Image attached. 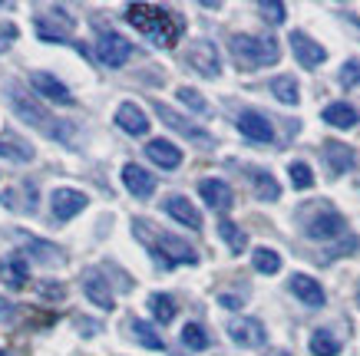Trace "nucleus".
Instances as JSON below:
<instances>
[{
  "label": "nucleus",
  "instance_id": "c85d7f7f",
  "mask_svg": "<svg viewBox=\"0 0 360 356\" xmlns=\"http://www.w3.org/2000/svg\"><path fill=\"white\" fill-rule=\"evenodd\" d=\"M129 330H132V340H136V343H142L146 350H165V340L155 334L153 324H146V320H136V317H132Z\"/></svg>",
  "mask_w": 360,
  "mask_h": 356
},
{
  "label": "nucleus",
  "instance_id": "e433bc0d",
  "mask_svg": "<svg viewBox=\"0 0 360 356\" xmlns=\"http://www.w3.org/2000/svg\"><path fill=\"white\" fill-rule=\"evenodd\" d=\"M258 11H262L264 20L274 23V27H278V23H284V17H288V7H284L281 0H262V4H258Z\"/></svg>",
  "mask_w": 360,
  "mask_h": 356
},
{
  "label": "nucleus",
  "instance_id": "c756f323",
  "mask_svg": "<svg viewBox=\"0 0 360 356\" xmlns=\"http://www.w3.org/2000/svg\"><path fill=\"white\" fill-rule=\"evenodd\" d=\"M219 235H221V241L235 251V254H241V251L248 248V235H245L235 221H229V218H221V221H219Z\"/></svg>",
  "mask_w": 360,
  "mask_h": 356
},
{
  "label": "nucleus",
  "instance_id": "cd10ccee",
  "mask_svg": "<svg viewBox=\"0 0 360 356\" xmlns=\"http://www.w3.org/2000/svg\"><path fill=\"white\" fill-rule=\"evenodd\" d=\"M271 93L278 103L284 106H297L301 103V89H297V79L295 76H274L271 79Z\"/></svg>",
  "mask_w": 360,
  "mask_h": 356
},
{
  "label": "nucleus",
  "instance_id": "423d86ee",
  "mask_svg": "<svg viewBox=\"0 0 360 356\" xmlns=\"http://www.w3.org/2000/svg\"><path fill=\"white\" fill-rule=\"evenodd\" d=\"M96 56L103 66H110V70H120L126 66V60L132 56V44L126 37H120L116 30H106V27H99L96 30Z\"/></svg>",
  "mask_w": 360,
  "mask_h": 356
},
{
  "label": "nucleus",
  "instance_id": "79ce46f5",
  "mask_svg": "<svg viewBox=\"0 0 360 356\" xmlns=\"http://www.w3.org/2000/svg\"><path fill=\"white\" fill-rule=\"evenodd\" d=\"M357 307H360V287H357Z\"/></svg>",
  "mask_w": 360,
  "mask_h": 356
},
{
  "label": "nucleus",
  "instance_id": "a19ab883",
  "mask_svg": "<svg viewBox=\"0 0 360 356\" xmlns=\"http://www.w3.org/2000/svg\"><path fill=\"white\" fill-rule=\"evenodd\" d=\"M13 313H17V307H13L4 294H0V324H7V320H13Z\"/></svg>",
  "mask_w": 360,
  "mask_h": 356
},
{
  "label": "nucleus",
  "instance_id": "58836bf2",
  "mask_svg": "<svg viewBox=\"0 0 360 356\" xmlns=\"http://www.w3.org/2000/svg\"><path fill=\"white\" fill-rule=\"evenodd\" d=\"M360 248V237H354V235H347V237H340V244H334V248L324 254L321 261H334V258H344V254H350V251H357Z\"/></svg>",
  "mask_w": 360,
  "mask_h": 356
},
{
  "label": "nucleus",
  "instance_id": "393cba45",
  "mask_svg": "<svg viewBox=\"0 0 360 356\" xmlns=\"http://www.w3.org/2000/svg\"><path fill=\"white\" fill-rule=\"evenodd\" d=\"M324 162H328L330 175L338 178V175H344L354 165V149L344 145V142H324Z\"/></svg>",
  "mask_w": 360,
  "mask_h": 356
},
{
  "label": "nucleus",
  "instance_id": "c9c22d12",
  "mask_svg": "<svg viewBox=\"0 0 360 356\" xmlns=\"http://www.w3.org/2000/svg\"><path fill=\"white\" fill-rule=\"evenodd\" d=\"M182 343H186L188 350H205V346H208V334H205V327H198V324H186V327H182Z\"/></svg>",
  "mask_w": 360,
  "mask_h": 356
},
{
  "label": "nucleus",
  "instance_id": "4c0bfd02",
  "mask_svg": "<svg viewBox=\"0 0 360 356\" xmlns=\"http://www.w3.org/2000/svg\"><path fill=\"white\" fill-rule=\"evenodd\" d=\"M340 86L344 89H350V86H357L360 83V60H347V63L340 66Z\"/></svg>",
  "mask_w": 360,
  "mask_h": 356
},
{
  "label": "nucleus",
  "instance_id": "7c9ffc66",
  "mask_svg": "<svg viewBox=\"0 0 360 356\" xmlns=\"http://www.w3.org/2000/svg\"><path fill=\"white\" fill-rule=\"evenodd\" d=\"M311 353L314 356H338L340 340L330 334V330H314V334H311Z\"/></svg>",
  "mask_w": 360,
  "mask_h": 356
},
{
  "label": "nucleus",
  "instance_id": "0eeeda50",
  "mask_svg": "<svg viewBox=\"0 0 360 356\" xmlns=\"http://www.w3.org/2000/svg\"><path fill=\"white\" fill-rule=\"evenodd\" d=\"M33 27H37V37L46 40V44H66L70 33H73V27H77V20H73L63 7H53L50 13L33 17Z\"/></svg>",
  "mask_w": 360,
  "mask_h": 356
},
{
  "label": "nucleus",
  "instance_id": "f3484780",
  "mask_svg": "<svg viewBox=\"0 0 360 356\" xmlns=\"http://www.w3.org/2000/svg\"><path fill=\"white\" fill-rule=\"evenodd\" d=\"M162 211L169 218H175L179 225L192 228V231H198V228H202V211L188 202L186 195H169V198H165V205H162Z\"/></svg>",
  "mask_w": 360,
  "mask_h": 356
},
{
  "label": "nucleus",
  "instance_id": "4468645a",
  "mask_svg": "<svg viewBox=\"0 0 360 356\" xmlns=\"http://www.w3.org/2000/svg\"><path fill=\"white\" fill-rule=\"evenodd\" d=\"M291 50H295V60L301 63V70H314V66H321L328 60V50L321 44H314V40L301 30L291 33Z\"/></svg>",
  "mask_w": 360,
  "mask_h": 356
},
{
  "label": "nucleus",
  "instance_id": "f03ea898",
  "mask_svg": "<svg viewBox=\"0 0 360 356\" xmlns=\"http://www.w3.org/2000/svg\"><path fill=\"white\" fill-rule=\"evenodd\" d=\"M132 235L149 248V254L155 258V264H162V268L198 264V254L188 241H182V237H175V235H165V231H155V228L149 225V221H142V218L132 221Z\"/></svg>",
  "mask_w": 360,
  "mask_h": 356
},
{
  "label": "nucleus",
  "instance_id": "20e7f679",
  "mask_svg": "<svg viewBox=\"0 0 360 356\" xmlns=\"http://www.w3.org/2000/svg\"><path fill=\"white\" fill-rule=\"evenodd\" d=\"M229 53L241 70H262L281 60V46L274 37H264V33H235L229 40Z\"/></svg>",
  "mask_w": 360,
  "mask_h": 356
},
{
  "label": "nucleus",
  "instance_id": "a878e982",
  "mask_svg": "<svg viewBox=\"0 0 360 356\" xmlns=\"http://www.w3.org/2000/svg\"><path fill=\"white\" fill-rule=\"evenodd\" d=\"M324 122L328 126H334V129H354L360 122V116H357V109L350 106V103H330V106H324Z\"/></svg>",
  "mask_w": 360,
  "mask_h": 356
},
{
  "label": "nucleus",
  "instance_id": "9b49d317",
  "mask_svg": "<svg viewBox=\"0 0 360 356\" xmlns=\"http://www.w3.org/2000/svg\"><path fill=\"white\" fill-rule=\"evenodd\" d=\"M79 281H83V294L89 297V303H93V307H99V310H112V307H116L112 287H110V281L103 277V270H99V268H86Z\"/></svg>",
  "mask_w": 360,
  "mask_h": 356
},
{
  "label": "nucleus",
  "instance_id": "a211bd4d",
  "mask_svg": "<svg viewBox=\"0 0 360 356\" xmlns=\"http://www.w3.org/2000/svg\"><path fill=\"white\" fill-rule=\"evenodd\" d=\"M122 185H126V192L136 195V198H153L155 192V175H149L142 165L129 162V165H122Z\"/></svg>",
  "mask_w": 360,
  "mask_h": 356
},
{
  "label": "nucleus",
  "instance_id": "9d476101",
  "mask_svg": "<svg viewBox=\"0 0 360 356\" xmlns=\"http://www.w3.org/2000/svg\"><path fill=\"white\" fill-rule=\"evenodd\" d=\"M229 336H231V343H238L241 350H258L268 340V330L255 317H235L229 324Z\"/></svg>",
  "mask_w": 360,
  "mask_h": 356
},
{
  "label": "nucleus",
  "instance_id": "473e14b6",
  "mask_svg": "<svg viewBox=\"0 0 360 356\" xmlns=\"http://www.w3.org/2000/svg\"><path fill=\"white\" fill-rule=\"evenodd\" d=\"M251 264H255V270H258V274H278V270H281V254H278V251H271V248H255Z\"/></svg>",
  "mask_w": 360,
  "mask_h": 356
},
{
  "label": "nucleus",
  "instance_id": "39448f33",
  "mask_svg": "<svg viewBox=\"0 0 360 356\" xmlns=\"http://www.w3.org/2000/svg\"><path fill=\"white\" fill-rule=\"evenodd\" d=\"M7 99H11V109L23 122H30L37 132H44L46 139H60L63 132H60V122H53V116L46 112V106L40 103L37 96H30L20 83H7Z\"/></svg>",
  "mask_w": 360,
  "mask_h": 356
},
{
  "label": "nucleus",
  "instance_id": "5701e85b",
  "mask_svg": "<svg viewBox=\"0 0 360 356\" xmlns=\"http://www.w3.org/2000/svg\"><path fill=\"white\" fill-rule=\"evenodd\" d=\"M245 172H248V182H251V188H255V198H258V202H278V198H281V185L274 182L271 172H264L258 165H248Z\"/></svg>",
  "mask_w": 360,
  "mask_h": 356
},
{
  "label": "nucleus",
  "instance_id": "b1692460",
  "mask_svg": "<svg viewBox=\"0 0 360 356\" xmlns=\"http://www.w3.org/2000/svg\"><path fill=\"white\" fill-rule=\"evenodd\" d=\"M146 155H149L159 169H169V172L182 165V149H179L175 142H169V139H153L149 145H146Z\"/></svg>",
  "mask_w": 360,
  "mask_h": 356
},
{
  "label": "nucleus",
  "instance_id": "6ab92c4d",
  "mask_svg": "<svg viewBox=\"0 0 360 356\" xmlns=\"http://www.w3.org/2000/svg\"><path fill=\"white\" fill-rule=\"evenodd\" d=\"M288 287H291V294H295L304 307H314V310H317V307H324V301H328L324 287H321L311 274H295V277L288 281Z\"/></svg>",
  "mask_w": 360,
  "mask_h": 356
},
{
  "label": "nucleus",
  "instance_id": "72a5a7b5",
  "mask_svg": "<svg viewBox=\"0 0 360 356\" xmlns=\"http://www.w3.org/2000/svg\"><path fill=\"white\" fill-rule=\"evenodd\" d=\"M288 175H291V185H295L297 192H307L314 185V172H311L307 162H291L288 165Z\"/></svg>",
  "mask_w": 360,
  "mask_h": 356
},
{
  "label": "nucleus",
  "instance_id": "ddd939ff",
  "mask_svg": "<svg viewBox=\"0 0 360 356\" xmlns=\"http://www.w3.org/2000/svg\"><path fill=\"white\" fill-rule=\"evenodd\" d=\"M30 86L37 96L50 99V103H56V106H77V99H73V93L56 79L53 73H44V70H37V73H30Z\"/></svg>",
  "mask_w": 360,
  "mask_h": 356
},
{
  "label": "nucleus",
  "instance_id": "dca6fc26",
  "mask_svg": "<svg viewBox=\"0 0 360 356\" xmlns=\"http://www.w3.org/2000/svg\"><path fill=\"white\" fill-rule=\"evenodd\" d=\"M198 195H202V202L208 208H215V211H229L235 205V192H231L229 182H221V178H205V182H198Z\"/></svg>",
  "mask_w": 360,
  "mask_h": 356
},
{
  "label": "nucleus",
  "instance_id": "2eb2a0df",
  "mask_svg": "<svg viewBox=\"0 0 360 356\" xmlns=\"http://www.w3.org/2000/svg\"><path fill=\"white\" fill-rule=\"evenodd\" d=\"M153 109L159 112V119H162L169 129H175V132H182L186 139H192V142H205V145H212V136H208L205 129H198V126H192L186 116H179L175 109H169L165 103H153Z\"/></svg>",
  "mask_w": 360,
  "mask_h": 356
},
{
  "label": "nucleus",
  "instance_id": "6e6552de",
  "mask_svg": "<svg viewBox=\"0 0 360 356\" xmlns=\"http://www.w3.org/2000/svg\"><path fill=\"white\" fill-rule=\"evenodd\" d=\"M13 241L20 244V254L33 264H63V251L56 248L53 241H44L37 235H27V231H13Z\"/></svg>",
  "mask_w": 360,
  "mask_h": 356
},
{
  "label": "nucleus",
  "instance_id": "37998d69",
  "mask_svg": "<svg viewBox=\"0 0 360 356\" xmlns=\"http://www.w3.org/2000/svg\"><path fill=\"white\" fill-rule=\"evenodd\" d=\"M0 356H7V353H4V350H0Z\"/></svg>",
  "mask_w": 360,
  "mask_h": 356
},
{
  "label": "nucleus",
  "instance_id": "bb28decb",
  "mask_svg": "<svg viewBox=\"0 0 360 356\" xmlns=\"http://www.w3.org/2000/svg\"><path fill=\"white\" fill-rule=\"evenodd\" d=\"M0 155L11 159V162H20V165L33 162V149L20 139V136H13V132H4V136H0Z\"/></svg>",
  "mask_w": 360,
  "mask_h": 356
},
{
  "label": "nucleus",
  "instance_id": "2f4dec72",
  "mask_svg": "<svg viewBox=\"0 0 360 356\" xmlns=\"http://www.w3.org/2000/svg\"><path fill=\"white\" fill-rule=\"evenodd\" d=\"M149 310H153L155 324H172L175 320V301L169 294H153L149 297Z\"/></svg>",
  "mask_w": 360,
  "mask_h": 356
},
{
  "label": "nucleus",
  "instance_id": "412c9836",
  "mask_svg": "<svg viewBox=\"0 0 360 356\" xmlns=\"http://www.w3.org/2000/svg\"><path fill=\"white\" fill-rule=\"evenodd\" d=\"M238 132L245 136V139H251V142H271L274 139L271 122H268L262 112H255V109L238 112Z\"/></svg>",
  "mask_w": 360,
  "mask_h": 356
},
{
  "label": "nucleus",
  "instance_id": "1a4fd4ad",
  "mask_svg": "<svg viewBox=\"0 0 360 356\" xmlns=\"http://www.w3.org/2000/svg\"><path fill=\"white\" fill-rule=\"evenodd\" d=\"M188 66L195 70L198 76H205V79H215L221 73V56H219V46L208 44V40H195V44L188 46Z\"/></svg>",
  "mask_w": 360,
  "mask_h": 356
},
{
  "label": "nucleus",
  "instance_id": "aec40b11",
  "mask_svg": "<svg viewBox=\"0 0 360 356\" xmlns=\"http://www.w3.org/2000/svg\"><path fill=\"white\" fill-rule=\"evenodd\" d=\"M116 126H120L126 136H146L149 132V116H146V109L136 106V103H122L120 109H116Z\"/></svg>",
  "mask_w": 360,
  "mask_h": 356
},
{
  "label": "nucleus",
  "instance_id": "4be33fe9",
  "mask_svg": "<svg viewBox=\"0 0 360 356\" xmlns=\"http://www.w3.org/2000/svg\"><path fill=\"white\" fill-rule=\"evenodd\" d=\"M0 274H4V284H7L11 291H23V287H27V281H30V261L17 251V254H11V258H4Z\"/></svg>",
  "mask_w": 360,
  "mask_h": 356
},
{
  "label": "nucleus",
  "instance_id": "f704fd0d",
  "mask_svg": "<svg viewBox=\"0 0 360 356\" xmlns=\"http://www.w3.org/2000/svg\"><path fill=\"white\" fill-rule=\"evenodd\" d=\"M175 96H179V103H182V106L192 109V112L208 116V103L202 99V93H195V89H188V86H179V93H175Z\"/></svg>",
  "mask_w": 360,
  "mask_h": 356
},
{
  "label": "nucleus",
  "instance_id": "f257e3e1",
  "mask_svg": "<svg viewBox=\"0 0 360 356\" xmlns=\"http://www.w3.org/2000/svg\"><path fill=\"white\" fill-rule=\"evenodd\" d=\"M126 20H129L146 40H153L155 46H165V50L179 44V37L186 30V23H182L179 13L165 11V7H155V4H129V7H126Z\"/></svg>",
  "mask_w": 360,
  "mask_h": 356
},
{
  "label": "nucleus",
  "instance_id": "ea45409f",
  "mask_svg": "<svg viewBox=\"0 0 360 356\" xmlns=\"http://www.w3.org/2000/svg\"><path fill=\"white\" fill-rule=\"evenodd\" d=\"M37 291H40V297H46V301H63L66 297V287L56 281H40L37 284Z\"/></svg>",
  "mask_w": 360,
  "mask_h": 356
},
{
  "label": "nucleus",
  "instance_id": "7ed1b4c3",
  "mask_svg": "<svg viewBox=\"0 0 360 356\" xmlns=\"http://www.w3.org/2000/svg\"><path fill=\"white\" fill-rule=\"evenodd\" d=\"M297 225H301V235L311 237V241H338V237H347V221L330 202H307V205L297 208Z\"/></svg>",
  "mask_w": 360,
  "mask_h": 356
},
{
  "label": "nucleus",
  "instance_id": "f8f14e48",
  "mask_svg": "<svg viewBox=\"0 0 360 356\" xmlns=\"http://www.w3.org/2000/svg\"><path fill=\"white\" fill-rule=\"evenodd\" d=\"M86 205H89V198L79 188H53V195H50V211L60 221L77 218L79 211H86Z\"/></svg>",
  "mask_w": 360,
  "mask_h": 356
}]
</instances>
